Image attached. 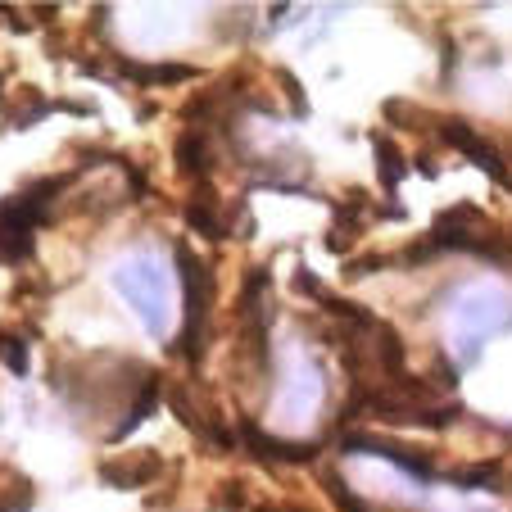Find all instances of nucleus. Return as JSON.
<instances>
[{"label":"nucleus","instance_id":"nucleus-3","mask_svg":"<svg viewBox=\"0 0 512 512\" xmlns=\"http://www.w3.org/2000/svg\"><path fill=\"white\" fill-rule=\"evenodd\" d=\"M440 132H445V141L463 145V155L472 159L476 168H485V173H490L494 182H512V177H508V168H503V159L490 150V141H481V136H476L467 123H445V127H440Z\"/></svg>","mask_w":512,"mask_h":512},{"label":"nucleus","instance_id":"nucleus-1","mask_svg":"<svg viewBox=\"0 0 512 512\" xmlns=\"http://www.w3.org/2000/svg\"><path fill=\"white\" fill-rule=\"evenodd\" d=\"M59 186H68V177H46V182L28 186V191L10 195L0 204V263H19L32 254V236L46 223Z\"/></svg>","mask_w":512,"mask_h":512},{"label":"nucleus","instance_id":"nucleus-4","mask_svg":"<svg viewBox=\"0 0 512 512\" xmlns=\"http://www.w3.org/2000/svg\"><path fill=\"white\" fill-rule=\"evenodd\" d=\"M0 354L10 358V368L19 372V377H23V372H28V345H23V340L5 336V340H0Z\"/></svg>","mask_w":512,"mask_h":512},{"label":"nucleus","instance_id":"nucleus-2","mask_svg":"<svg viewBox=\"0 0 512 512\" xmlns=\"http://www.w3.org/2000/svg\"><path fill=\"white\" fill-rule=\"evenodd\" d=\"M177 263H182V277H186V354H200V327H204V313H209V272L200 268L191 250H177Z\"/></svg>","mask_w":512,"mask_h":512}]
</instances>
